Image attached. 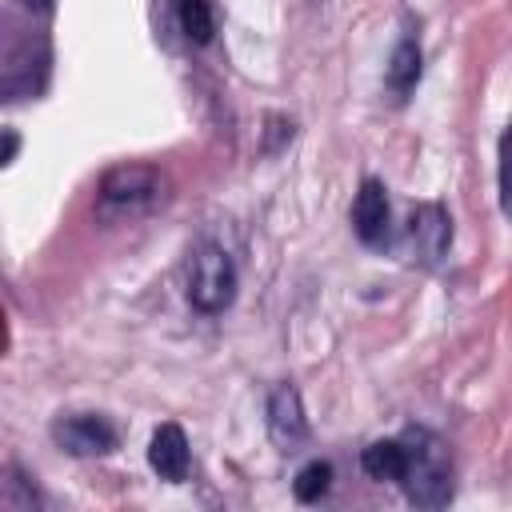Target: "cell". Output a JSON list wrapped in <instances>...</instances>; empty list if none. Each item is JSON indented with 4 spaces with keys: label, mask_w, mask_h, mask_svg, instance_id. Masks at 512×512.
<instances>
[{
    "label": "cell",
    "mask_w": 512,
    "mask_h": 512,
    "mask_svg": "<svg viewBox=\"0 0 512 512\" xmlns=\"http://www.w3.org/2000/svg\"><path fill=\"white\" fill-rule=\"evenodd\" d=\"M236 300V264L220 244H200L188 264V304L204 316L224 312Z\"/></svg>",
    "instance_id": "6da1fadb"
},
{
    "label": "cell",
    "mask_w": 512,
    "mask_h": 512,
    "mask_svg": "<svg viewBox=\"0 0 512 512\" xmlns=\"http://www.w3.org/2000/svg\"><path fill=\"white\" fill-rule=\"evenodd\" d=\"M420 444H424V448H408V468H404L400 484H404V492H408L412 504H420V508H440V504H448V496H452L448 456H444V448H440L432 436H424V432H420Z\"/></svg>",
    "instance_id": "7a4b0ae2"
},
{
    "label": "cell",
    "mask_w": 512,
    "mask_h": 512,
    "mask_svg": "<svg viewBox=\"0 0 512 512\" xmlns=\"http://www.w3.org/2000/svg\"><path fill=\"white\" fill-rule=\"evenodd\" d=\"M160 196V172L148 164H116L100 180V208H140Z\"/></svg>",
    "instance_id": "3957f363"
},
{
    "label": "cell",
    "mask_w": 512,
    "mask_h": 512,
    "mask_svg": "<svg viewBox=\"0 0 512 512\" xmlns=\"http://www.w3.org/2000/svg\"><path fill=\"white\" fill-rule=\"evenodd\" d=\"M52 440L72 452V456H108L116 448V428L104 420V416H92V412H80V416H64L52 424Z\"/></svg>",
    "instance_id": "277c9868"
},
{
    "label": "cell",
    "mask_w": 512,
    "mask_h": 512,
    "mask_svg": "<svg viewBox=\"0 0 512 512\" xmlns=\"http://www.w3.org/2000/svg\"><path fill=\"white\" fill-rule=\"evenodd\" d=\"M268 436H272L284 452H292V448H300V444L308 440V416H304L300 392H296L292 384H280V388H272V396H268Z\"/></svg>",
    "instance_id": "5b68a950"
},
{
    "label": "cell",
    "mask_w": 512,
    "mask_h": 512,
    "mask_svg": "<svg viewBox=\"0 0 512 512\" xmlns=\"http://www.w3.org/2000/svg\"><path fill=\"white\" fill-rule=\"evenodd\" d=\"M388 224H392V208H388V192L380 180H364L356 200H352V228L364 244H384L388 240Z\"/></svg>",
    "instance_id": "8992f818"
},
{
    "label": "cell",
    "mask_w": 512,
    "mask_h": 512,
    "mask_svg": "<svg viewBox=\"0 0 512 512\" xmlns=\"http://www.w3.org/2000/svg\"><path fill=\"white\" fill-rule=\"evenodd\" d=\"M148 464L160 472V480H184L188 476V436L180 424H160L148 444Z\"/></svg>",
    "instance_id": "52a82bcc"
},
{
    "label": "cell",
    "mask_w": 512,
    "mask_h": 512,
    "mask_svg": "<svg viewBox=\"0 0 512 512\" xmlns=\"http://www.w3.org/2000/svg\"><path fill=\"white\" fill-rule=\"evenodd\" d=\"M408 236H412V248L420 252V260L432 264V260L444 256V248L452 240V220H448V212L440 204H424V208H416Z\"/></svg>",
    "instance_id": "ba28073f"
},
{
    "label": "cell",
    "mask_w": 512,
    "mask_h": 512,
    "mask_svg": "<svg viewBox=\"0 0 512 512\" xmlns=\"http://www.w3.org/2000/svg\"><path fill=\"white\" fill-rule=\"evenodd\" d=\"M360 468L372 480H400L408 468V444L404 440H372L360 452Z\"/></svg>",
    "instance_id": "9c48e42d"
},
{
    "label": "cell",
    "mask_w": 512,
    "mask_h": 512,
    "mask_svg": "<svg viewBox=\"0 0 512 512\" xmlns=\"http://www.w3.org/2000/svg\"><path fill=\"white\" fill-rule=\"evenodd\" d=\"M176 24L192 44H208L216 36L212 0H176Z\"/></svg>",
    "instance_id": "30bf717a"
},
{
    "label": "cell",
    "mask_w": 512,
    "mask_h": 512,
    "mask_svg": "<svg viewBox=\"0 0 512 512\" xmlns=\"http://www.w3.org/2000/svg\"><path fill=\"white\" fill-rule=\"evenodd\" d=\"M328 488H332V464H328V460H308V464L296 472V480H292V492H296L300 504L324 500Z\"/></svg>",
    "instance_id": "8fae6325"
},
{
    "label": "cell",
    "mask_w": 512,
    "mask_h": 512,
    "mask_svg": "<svg viewBox=\"0 0 512 512\" xmlns=\"http://www.w3.org/2000/svg\"><path fill=\"white\" fill-rule=\"evenodd\" d=\"M420 80V44L416 40H400L392 60H388V84L396 92H408Z\"/></svg>",
    "instance_id": "7c38bea8"
},
{
    "label": "cell",
    "mask_w": 512,
    "mask_h": 512,
    "mask_svg": "<svg viewBox=\"0 0 512 512\" xmlns=\"http://www.w3.org/2000/svg\"><path fill=\"white\" fill-rule=\"evenodd\" d=\"M16 152H20V136H16V128H0V168L12 164Z\"/></svg>",
    "instance_id": "4fadbf2b"
},
{
    "label": "cell",
    "mask_w": 512,
    "mask_h": 512,
    "mask_svg": "<svg viewBox=\"0 0 512 512\" xmlns=\"http://www.w3.org/2000/svg\"><path fill=\"white\" fill-rule=\"evenodd\" d=\"M24 8H32V12H52L56 8V0H20Z\"/></svg>",
    "instance_id": "5bb4252c"
}]
</instances>
